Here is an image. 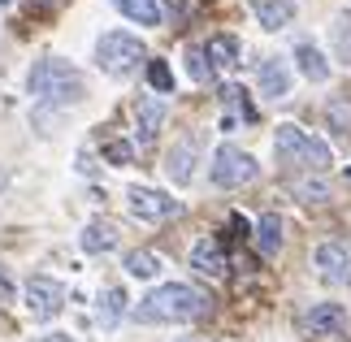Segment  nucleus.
Here are the masks:
<instances>
[{
    "label": "nucleus",
    "mask_w": 351,
    "mask_h": 342,
    "mask_svg": "<svg viewBox=\"0 0 351 342\" xmlns=\"http://www.w3.org/2000/svg\"><path fill=\"white\" fill-rule=\"evenodd\" d=\"M204 312H208V295L204 291H195V286H186V282H165L147 299H139L134 321H143V325H182V321L204 317Z\"/></svg>",
    "instance_id": "f257e3e1"
},
{
    "label": "nucleus",
    "mask_w": 351,
    "mask_h": 342,
    "mask_svg": "<svg viewBox=\"0 0 351 342\" xmlns=\"http://www.w3.org/2000/svg\"><path fill=\"white\" fill-rule=\"evenodd\" d=\"M274 152H278V165L282 169H308V173H321L334 165V152L326 139H317V134H308L304 126H295V121H282L278 134H274Z\"/></svg>",
    "instance_id": "f03ea898"
},
{
    "label": "nucleus",
    "mask_w": 351,
    "mask_h": 342,
    "mask_svg": "<svg viewBox=\"0 0 351 342\" xmlns=\"http://www.w3.org/2000/svg\"><path fill=\"white\" fill-rule=\"evenodd\" d=\"M31 95L44 100V104H74V100L87 95V83L70 61L44 57V61H35V70H31Z\"/></svg>",
    "instance_id": "7ed1b4c3"
},
{
    "label": "nucleus",
    "mask_w": 351,
    "mask_h": 342,
    "mask_svg": "<svg viewBox=\"0 0 351 342\" xmlns=\"http://www.w3.org/2000/svg\"><path fill=\"white\" fill-rule=\"evenodd\" d=\"M143 57H147L143 39L130 35V31H109V35H100V44H96V65L104 74H117V78L130 74Z\"/></svg>",
    "instance_id": "20e7f679"
},
{
    "label": "nucleus",
    "mask_w": 351,
    "mask_h": 342,
    "mask_svg": "<svg viewBox=\"0 0 351 342\" xmlns=\"http://www.w3.org/2000/svg\"><path fill=\"white\" fill-rule=\"evenodd\" d=\"M213 182L217 186H226V191H234V186H243V182H252L256 173H261V165H256V156H247L243 147H234V143H221L217 152H213Z\"/></svg>",
    "instance_id": "39448f33"
},
{
    "label": "nucleus",
    "mask_w": 351,
    "mask_h": 342,
    "mask_svg": "<svg viewBox=\"0 0 351 342\" xmlns=\"http://www.w3.org/2000/svg\"><path fill=\"white\" fill-rule=\"evenodd\" d=\"M26 308H31V317H35V321H52V317H61V308H65V286L39 273V278L26 282Z\"/></svg>",
    "instance_id": "423d86ee"
},
{
    "label": "nucleus",
    "mask_w": 351,
    "mask_h": 342,
    "mask_svg": "<svg viewBox=\"0 0 351 342\" xmlns=\"http://www.w3.org/2000/svg\"><path fill=\"white\" fill-rule=\"evenodd\" d=\"M313 269L330 286H351V247H347V243H317Z\"/></svg>",
    "instance_id": "0eeeda50"
},
{
    "label": "nucleus",
    "mask_w": 351,
    "mask_h": 342,
    "mask_svg": "<svg viewBox=\"0 0 351 342\" xmlns=\"http://www.w3.org/2000/svg\"><path fill=\"white\" fill-rule=\"evenodd\" d=\"M126 204L139 221H165V217L178 212V199H169L165 191H152V186H130L126 191Z\"/></svg>",
    "instance_id": "6e6552de"
},
{
    "label": "nucleus",
    "mask_w": 351,
    "mask_h": 342,
    "mask_svg": "<svg viewBox=\"0 0 351 342\" xmlns=\"http://www.w3.org/2000/svg\"><path fill=\"white\" fill-rule=\"evenodd\" d=\"M304 330L313 338H343L347 334V312L343 304H313L304 312Z\"/></svg>",
    "instance_id": "1a4fd4ad"
},
{
    "label": "nucleus",
    "mask_w": 351,
    "mask_h": 342,
    "mask_svg": "<svg viewBox=\"0 0 351 342\" xmlns=\"http://www.w3.org/2000/svg\"><path fill=\"white\" fill-rule=\"evenodd\" d=\"M243 121H256V108H252V100H247V91L243 87H221V130L230 134V130H239Z\"/></svg>",
    "instance_id": "9d476101"
},
{
    "label": "nucleus",
    "mask_w": 351,
    "mask_h": 342,
    "mask_svg": "<svg viewBox=\"0 0 351 342\" xmlns=\"http://www.w3.org/2000/svg\"><path fill=\"white\" fill-rule=\"evenodd\" d=\"M134 126H139V143H152L156 130L165 126V100L160 95H139L134 100Z\"/></svg>",
    "instance_id": "9b49d317"
},
{
    "label": "nucleus",
    "mask_w": 351,
    "mask_h": 342,
    "mask_svg": "<svg viewBox=\"0 0 351 342\" xmlns=\"http://www.w3.org/2000/svg\"><path fill=\"white\" fill-rule=\"evenodd\" d=\"M195 156H199V143L186 134V139H178V143H173V152L165 156V173H169L178 186H186V182L195 178Z\"/></svg>",
    "instance_id": "f8f14e48"
},
{
    "label": "nucleus",
    "mask_w": 351,
    "mask_h": 342,
    "mask_svg": "<svg viewBox=\"0 0 351 342\" xmlns=\"http://www.w3.org/2000/svg\"><path fill=\"white\" fill-rule=\"evenodd\" d=\"M256 87H261L265 100H282V95L291 91V70H287V61H278V57L261 61V70H256Z\"/></svg>",
    "instance_id": "ddd939ff"
},
{
    "label": "nucleus",
    "mask_w": 351,
    "mask_h": 342,
    "mask_svg": "<svg viewBox=\"0 0 351 342\" xmlns=\"http://www.w3.org/2000/svg\"><path fill=\"white\" fill-rule=\"evenodd\" d=\"M191 269L204 273V278H221V273H226V252H221V243H217V239H199L195 247H191Z\"/></svg>",
    "instance_id": "4468645a"
},
{
    "label": "nucleus",
    "mask_w": 351,
    "mask_h": 342,
    "mask_svg": "<svg viewBox=\"0 0 351 342\" xmlns=\"http://www.w3.org/2000/svg\"><path fill=\"white\" fill-rule=\"evenodd\" d=\"M295 65H300V74L308 78V83H326L330 78V61H326V52H321L317 44H295Z\"/></svg>",
    "instance_id": "2eb2a0df"
},
{
    "label": "nucleus",
    "mask_w": 351,
    "mask_h": 342,
    "mask_svg": "<svg viewBox=\"0 0 351 342\" xmlns=\"http://www.w3.org/2000/svg\"><path fill=\"white\" fill-rule=\"evenodd\" d=\"M83 252H91V256H100V252H113L117 247V225L113 221H104V217H96V221H87L83 225Z\"/></svg>",
    "instance_id": "dca6fc26"
},
{
    "label": "nucleus",
    "mask_w": 351,
    "mask_h": 342,
    "mask_svg": "<svg viewBox=\"0 0 351 342\" xmlns=\"http://www.w3.org/2000/svg\"><path fill=\"white\" fill-rule=\"evenodd\" d=\"M252 13L261 18L265 31H282V26H291V18H295V5L291 0H252Z\"/></svg>",
    "instance_id": "f3484780"
},
{
    "label": "nucleus",
    "mask_w": 351,
    "mask_h": 342,
    "mask_svg": "<svg viewBox=\"0 0 351 342\" xmlns=\"http://www.w3.org/2000/svg\"><path fill=\"white\" fill-rule=\"evenodd\" d=\"M256 247H261V256L282 252V217L278 212H265L261 221H256Z\"/></svg>",
    "instance_id": "a211bd4d"
},
{
    "label": "nucleus",
    "mask_w": 351,
    "mask_h": 342,
    "mask_svg": "<svg viewBox=\"0 0 351 342\" xmlns=\"http://www.w3.org/2000/svg\"><path fill=\"white\" fill-rule=\"evenodd\" d=\"M121 18L139 22V26H160V0H113Z\"/></svg>",
    "instance_id": "6ab92c4d"
},
{
    "label": "nucleus",
    "mask_w": 351,
    "mask_h": 342,
    "mask_svg": "<svg viewBox=\"0 0 351 342\" xmlns=\"http://www.w3.org/2000/svg\"><path fill=\"white\" fill-rule=\"evenodd\" d=\"M204 57H208V65H221V70H230V65H239V39H234V35H217V39H208Z\"/></svg>",
    "instance_id": "aec40b11"
},
{
    "label": "nucleus",
    "mask_w": 351,
    "mask_h": 342,
    "mask_svg": "<svg viewBox=\"0 0 351 342\" xmlns=\"http://www.w3.org/2000/svg\"><path fill=\"white\" fill-rule=\"evenodd\" d=\"M121 312H126V291H121V286H109V291L100 295V325L113 330V325L121 321Z\"/></svg>",
    "instance_id": "412c9836"
},
{
    "label": "nucleus",
    "mask_w": 351,
    "mask_h": 342,
    "mask_svg": "<svg viewBox=\"0 0 351 342\" xmlns=\"http://www.w3.org/2000/svg\"><path fill=\"white\" fill-rule=\"evenodd\" d=\"M126 273H130V278H156V273H160V256L156 252H130L126 256Z\"/></svg>",
    "instance_id": "4be33fe9"
},
{
    "label": "nucleus",
    "mask_w": 351,
    "mask_h": 342,
    "mask_svg": "<svg viewBox=\"0 0 351 342\" xmlns=\"http://www.w3.org/2000/svg\"><path fill=\"white\" fill-rule=\"evenodd\" d=\"M334 57L351 65V13H339V18H334Z\"/></svg>",
    "instance_id": "5701e85b"
},
{
    "label": "nucleus",
    "mask_w": 351,
    "mask_h": 342,
    "mask_svg": "<svg viewBox=\"0 0 351 342\" xmlns=\"http://www.w3.org/2000/svg\"><path fill=\"white\" fill-rule=\"evenodd\" d=\"M147 83H152L156 95H169L173 91V70L165 61H147Z\"/></svg>",
    "instance_id": "b1692460"
},
{
    "label": "nucleus",
    "mask_w": 351,
    "mask_h": 342,
    "mask_svg": "<svg viewBox=\"0 0 351 342\" xmlns=\"http://www.w3.org/2000/svg\"><path fill=\"white\" fill-rule=\"evenodd\" d=\"M186 74H191L195 83H208L213 65H208V57H204V48H186Z\"/></svg>",
    "instance_id": "393cba45"
},
{
    "label": "nucleus",
    "mask_w": 351,
    "mask_h": 342,
    "mask_svg": "<svg viewBox=\"0 0 351 342\" xmlns=\"http://www.w3.org/2000/svg\"><path fill=\"white\" fill-rule=\"evenodd\" d=\"M104 156L113 160V165H130V156H134V147L126 143V139H113L109 147H104Z\"/></svg>",
    "instance_id": "a878e982"
},
{
    "label": "nucleus",
    "mask_w": 351,
    "mask_h": 342,
    "mask_svg": "<svg viewBox=\"0 0 351 342\" xmlns=\"http://www.w3.org/2000/svg\"><path fill=\"white\" fill-rule=\"evenodd\" d=\"M295 191H300L308 204H321V199H326V186H321V182H300Z\"/></svg>",
    "instance_id": "bb28decb"
},
{
    "label": "nucleus",
    "mask_w": 351,
    "mask_h": 342,
    "mask_svg": "<svg viewBox=\"0 0 351 342\" xmlns=\"http://www.w3.org/2000/svg\"><path fill=\"white\" fill-rule=\"evenodd\" d=\"M5 304H13V282H9V273L0 269V308Z\"/></svg>",
    "instance_id": "cd10ccee"
},
{
    "label": "nucleus",
    "mask_w": 351,
    "mask_h": 342,
    "mask_svg": "<svg viewBox=\"0 0 351 342\" xmlns=\"http://www.w3.org/2000/svg\"><path fill=\"white\" fill-rule=\"evenodd\" d=\"M35 342H74L70 334H44V338H35Z\"/></svg>",
    "instance_id": "c85d7f7f"
},
{
    "label": "nucleus",
    "mask_w": 351,
    "mask_h": 342,
    "mask_svg": "<svg viewBox=\"0 0 351 342\" xmlns=\"http://www.w3.org/2000/svg\"><path fill=\"white\" fill-rule=\"evenodd\" d=\"M5 5H13V0H0V9H5Z\"/></svg>",
    "instance_id": "c756f323"
},
{
    "label": "nucleus",
    "mask_w": 351,
    "mask_h": 342,
    "mask_svg": "<svg viewBox=\"0 0 351 342\" xmlns=\"http://www.w3.org/2000/svg\"><path fill=\"white\" fill-rule=\"evenodd\" d=\"M347 178H351V169H347Z\"/></svg>",
    "instance_id": "7c9ffc66"
}]
</instances>
